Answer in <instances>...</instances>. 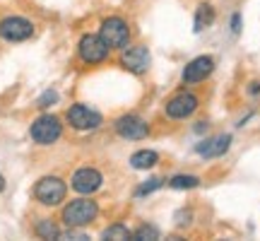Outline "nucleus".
<instances>
[{
    "label": "nucleus",
    "instance_id": "39448f33",
    "mask_svg": "<svg viewBox=\"0 0 260 241\" xmlns=\"http://www.w3.org/2000/svg\"><path fill=\"white\" fill-rule=\"evenodd\" d=\"M109 51H111V48L106 46V41H104L99 34H84V37L80 39V44H77V53L82 58V63H87V65L104 63V61L109 58Z\"/></svg>",
    "mask_w": 260,
    "mask_h": 241
},
{
    "label": "nucleus",
    "instance_id": "9b49d317",
    "mask_svg": "<svg viewBox=\"0 0 260 241\" xmlns=\"http://www.w3.org/2000/svg\"><path fill=\"white\" fill-rule=\"evenodd\" d=\"M149 63H152V56L145 46H133V48H123L121 56V65L133 75H142L149 70Z\"/></svg>",
    "mask_w": 260,
    "mask_h": 241
},
{
    "label": "nucleus",
    "instance_id": "1a4fd4ad",
    "mask_svg": "<svg viewBox=\"0 0 260 241\" xmlns=\"http://www.w3.org/2000/svg\"><path fill=\"white\" fill-rule=\"evenodd\" d=\"M70 186H73V191H77L80 195H92L104 186V176H102V171H99V169L82 167V169H77V171L73 174Z\"/></svg>",
    "mask_w": 260,
    "mask_h": 241
},
{
    "label": "nucleus",
    "instance_id": "412c9836",
    "mask_svg": "<svg viewBox=\"0 0 260 241\" xmlns=\"http://www.w3.org/2000/svg\"><path fill=\"white\" fill-rule=\"evenodd\" d=\"M58 239H65V241H84V239H89L87 234L80 229V227H68L65 232H60V236Z\"/></svg>",
    "mask_w": 260,
    "mask_h": 241
},
{
    "label": "nucleus",
    "instance_id": "9d476101",
    "mask_svg": "<svg viewBox=\"0 0 260 241\" xmlns=\"http://www.w3.org/2000/svg\"><path fill=\"white\" fill-rule=\"evenodd\" d=\"M198 106H200V99L195 97V94L190 92H178L174 94L171 99L167 102V106H164V111H167L169 118H188V116H193L195 111H198Z\"/></svg>",
    "mask_w": 260,
    "mask_h": 241
},
{
    "label": "nucleus",
    "instance_id": "20e7f679",
    "mask_svg": "<svg viewBox=\"0 0 260 241\" xmlns=\"http://www.w3.org/2000/svg\"><path fill=\"white\" fill-rule=\"evenodd\" d=\"M99 37L106 41L109 48L123 51L130 44V27L123 17H106L99 27Z\"/></svg>",
    "mask_w": 260,
    "mask_h": 241
},
{
    "label": "nucleus",
    "instance_id": "aec40b11",
    "mask_svg": "<svg viewBox=\"0 0 260 241\" xmlns=\"http://www.w3.org/2000/svg\"><path fill=\"white\" fill-rule=\"evenodd\" d=\"M161 186H164V178H159V176L147 178V181H145V184H142L138 191H135V198H142V195L154 193V191H157V188H161Z\"/></svg>",
    "mask_w": 260,
    "mask_h": 241
},
{
    "label": "nucleus",
    "instance_id": "bb28decb",
    "mask_svg": "<svg viewBox=\"0 0 260 241\" xmlns=\"http://www.w3.org/2000/svg\"><path fill=\"white\" fill-rule=\"evenodd\" d=\"M3 191H5V178L0 176V193H3Z\"/></svg>",
    "mask_w": 260,
    "mask_h": 241
},
{
    "label": "nucleus",
    "instance_id": "423d86ee",
    "mask_svg": "<svg viewBox=\"0 0 260 241\" xmlns=\"http://www.w3.org/2000/svg\"><path fill=\"white\" fill-rule=\"evenodd\" d=\"M65 120L70 123V128L75 130H94L104 123V116L99 111L89 109L87 104H73L68 113H65Z\"/></svg>",
    "mask_w": 260,
    "mask_h": 241
},
{
    "label": "nucleus",
    "instance_id": "b1692460",
    "mask_svg": "<svg viewBox=\"0 0 260 241\" xmlns=\"http://www.w3.org/2000/svg\"><path fill=\"white\" fill-rule=\"evenodd\" d=\"M232 32L234 34H239V32H241V15H239V12H234L232 15Z\"/></svg>",
    "mask_w": 260,
    "mask_h": 241
},
{
    "label": "nucleus",
    "instance_id": "a211bd4d",
    "mask_svg": "<svg viewBox=\"0 0 260 241\" xmlns=\"http://www.w3.org/2000/svg\"><path fill=\"white\" fill-rule=\"evenodd\" d=\"M102 239H111V241H128V239H133V232H130L125 224H121V222H116V224H111V227H106L102 232Z\"/></svg>",
    "mask_w": 260,
    "mask_h": 241
},
{
    "label": "nucleus",
    "instance_id": "4468645a",
    "mask_svg": "<svg viewBox=\"0 0 260 241\" xmlns=\"http://www.w3.org/2000/svg\"><path fill=\"white\" fill-rule=\"evenodd\" d=\"M157 164H159V155L154 149H138L130 157V167L138 169V171H147V169L157 167Z\"/></svg>",
    "mask_w": 260,
    "mask_h": 241
},
{
    "label": "nucleus",
    "instance_id": "f3484780",
    "mask_svg": "<svg viewBox=\"0 0 260 241\" xmlns=\"http://www.w3.org/2000/svg\"><path fill=\"white\" fill-rule=\"evenodd\" d=\"M34 234H37L39 239H58L60 236V227H58L53 220H39L37 227H34Z\"/></svg>",
    "mask_w": 260,
    "mask_h": 241
},
{
    "label": "nucleus",
    "instance_id": "a878e982",
    "mask_svg": "<svg viewBox=\"0 0 260 241\" xmlns=\"http://www.w3.org/2000/svg\"><path fill=\"white\" fill-rule=\"evenodd\" d=\"M248 94H260V82H251V87H248Z\"/></svg>",
    "mask_w": 260,
    "mask_h": 241
},
{
    "label": "nucleus",
    "instance_id": "f8f14e48",
    "mask_svg": "<svg viewBox=\"0 0 260 241\" xmlns=\"http://www.w3.org/2000/svg\"><path fill=\"white\" fill-rule=\"evenodd\" d=\"M212 73H214V58L212 56H198L183 68V82L186 84L205 82Z\"/></svg>",
    "mask_w": 260,
    "mask_h": 241
},
{
    "label": "nucleus",
    "instance_id": "0eeeda50",
    "mask_svg": "<svg viewBox=\"0 0 260 241\" xmlns=\"http://www.w3.org/2000/svg\"><path fill=\"white\" fill-rule=\"evenodd\" d=\"M31 34H34L31 19L19 17V15H10V17L0 19V39H5V41H12V44L27 41Z\"/></svg>",
    "mask_w": 260,
    "mask_h": 241
},
{
    "label": "nucleus",
    "instance_id": "f03ea898",
    "mask_svg": "<svg viewBox=\"0 0 260 241\" xmlns=\"http://www.w3.org/2000/svg\"><path fill=\"white\" fill-rule=\"evenodd\" d=\"M68 186L60 176H41L34 184V198L37 203L46 205V207H58L65 200Z\"/></svg>",
    "mask_w": 260,
    "mask_h": 241
},
{
    "label": "nucleus",
    "instance_id": "f257e3e1",
    "mask_svg": "<svg viewBox=\"0 0 260 241\" xmlns=\"http://www.w3.org/2000/svg\"><path fill=\"white\" fill-rule=\"evenodd\" d=\"M99 215V205L96 200H89V198H75L63 207V224L65 227H87L92 224Z\"/></svg>",
    "mask_w": 260,
    "mask_h": 241
},
{
    "label": "nucleus",
    "instance_id": "393cba45",
    "mask_svg": "<svg viewBox=\"0 0 260 241\" xmlns=\"http://www.w3.org/2000/svg\"><path fill=\"white\" fill-rule=\"evenodd\" d=\"M195 133H198V135H203V133H207V123H205V120H200V123L195 126Z\"/></svg>",
    "mask_w": 260,
    "mask_h": 241
},
{
    "label": "nucleus",
    "instance_id": "dca6fc26",
    "mask_svg": "<svg viewBox=\"0 0 260 241\" xmlns=\"http://www.w3.org/2000/svg\"><path fill=\"white\" fill-rule=\"evenodd\" d=\"M169 188H174V191H190V188H198L200 186V176H195V174H176V176H171L167 181Z\"/></svg>",
    "mask_w": 260,
    "mask_h": 241
},
{
    "label": "nucleus",
    "instance_id": "2eb2a0df",
    "mask_svg": "<svg viewBox=\"0 0 260 241\" xmlns=\"http://www.w3.org/2000/svg\"><path fill=\"white\" fill-rule=\"evenodd\" d=\"M214 17H217V12L210 3H200L198 10H195V32H203V29L212 27L214 24Z\"/></svg>",
    "mask_w": 260,
    "mask_h": 241
},
{
    "label": "nucleus",
    "instance_id": "5701e85b",
    "mask_svg": "<svg viewBox=\"0 0 260 241\" xmlns=\"http://www.w3.org/2000/svg\"><path fill=\"white\" fill-rule=\"evenodd\" d=\"M174 220H176V227H188L190 220H193V213H190V210H178V213L174 215Z\"/></svg>",
    "mask_w": 260,
    "mask_h": 241
},
{
    "label": "nucleus",
    "instance_id": "4be33fe9",
    "mask_svg": "<svg viewBox=\"0 0 260 241\" xmlns=\"http://www.w3.org/2000/svg\"><path fill=\"white\" fill-rule=\"evenodd\" d=\"M56 102H58V92H56V89H46V92L39 97L37 106H39V109H48V106H53Z\"/></svg>",
    "mask_w": 260,
    "mask_h": 241
},
{
    "label": "nucleus",
    "instance_id": "7ed1b4c3",
    "mask_svg": "<svg viewBox=\"0 0 260 241\" xmlns=\"http://www.w3.org/2000/svg\"><path fill=\"white\" fill-rule=\"evenodd\" d=\"M29 135H31V140H34L37 145H53V142L60 140V135H63V123H60V118L53 116V113H44V116H39V118L31 123Z\"/></svg>",
    "mask_w": 260,
    "mask_h": 241
},
{
    "label": "nucleus",
    "instance_id": "6e6552de",
    "mask_svg": "<svg viewBox=\"0 0 260 241\" xmlns=\"http://www.w3.org/2000/svg\"><path fill=\"white\" fill-rule=\"evenodd\" d=\"M113 128L123 140H145L149 135V126L145 118H140L135 113H123L113 120Z\"/></svg>",
    "mask_w": 260,
    "mask_h": 241
},
{
    "label": "nucleus",
    "instance_id": "ddd939ff",
    "mask_svg": "<svg viewBox=\"0 0 260 241\" xmlns=\"http://www.w3.org/2000/svg\"><path fill=\"white\" fill-rule=\"evenodd\" d=\"M232 147V135L224 133V135H214V138H205L195 145V155H200L203 159H214V157H224Z\"/></svg>",
    "mask_w": 260,
    "mask_h": 241
},
{
    "label": "nucleus",
    "instance_id": "6ab92c4d",
    "mask_svg": "<svg viewBox=\"0 0 260 241\" xmlns=\"http://www.w3.org/2000/svg\"><path fill=\"white\" fill-rule=\"evenodd\" d=\"M133 239L135 241H159L161 239V232H159L154 224H140L138 229L133 232Z\"/></svg>",
    "mask_w": 260,
    "mask_h": 241
}]
</instances>
